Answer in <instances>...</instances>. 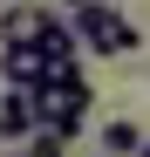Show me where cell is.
I'll return each mask as SVG.
<instances>
[{
	"label": "cell",
	"instance_id": "277c9868",
	"mask_svg": "<svg viewBox=\"0 0 150 157\" xmlns=\"http://www.w3.org/2000/svg\"><path fill=\"white\" fill-rule=\"evenodd\" d=\"M55 21V7H28V0H7L0 14V41H41V28Z\"/></svg>",
	"mask_w": 150,
	"mask_h": 157
},
{
	"label": "cell",
	"instance_id": "9c48e42d",
	"mask_svg": "<svg viewBox=\"0 0 150 157\" xmlns=\"http://www.w3.org/2000/svg\"><path fill=\"white\" fill-rule=\"evenodd\" d=\"M75 7H82V0H55V14H75Z\"/></svg>",
	"mask_w": 150,
	"mask_h": 157
},
{
	"label": "cell",
	"instance_id": "ba28073f",
	"mask_svg": "<svg viewBox=\"0 0 150 157\" xmlns=\"http://www.w3.org/2000/svg\"><path fill=\"white\" fill-rule=\"evenodd\" d=\"M21 144H28L21 157H68V150H75V130H55V123H34V130H28Z\"/></svg>",
	"mask_w": 150,
	"mask_h": 157
},
{
	"label": "cell",
	"instance_id": "8992f818",
	"mask_svg": "<svg viewBox=\"0 0 150 157\" xmlns=\"http://www.w3.org/2000/svg\"><path fill=\"white\" fill-rule=\"evenodd\" d=\"M28 130H34V102H28V89H7V96H0V137L21 144Z\"/></svg>",
	"mask_w": 150,
	"mask_h": 157
},
{
	"label": "cell",
	"instance_id": "3957f363",
	"mask_svg": "<svg viewBox=\"0 0 150 157\" xmlns=\"http://www.w3.org/2000/svg\"><path fill=\"white\" fill-rule=\"evenodd\" d=\"M41 48L34 41H0V75H7V82H0V89H34L41 82Z\"/></svg>",
	"mask_w": 150,
	"mask_h": 157
},
{
	"label": "cell",
	"instance_id": "6da1fadb",
	"mask_svg": "<svg viewBox=\"0 0 150 157\" xmlns=\"http://www.w3.org/2000/svg\"><path fill=\"white\" fill-rule=\"evenodd\" d=\"M34 102V123H55V130H82L89 116V82H82V68L62 62V68H41V82L28 89Z\"/></svg>",
	"mask_w": 150,
	"mask_h": 157
},
{
	"label": "cell",
	"instance_id": "5b68a950",
	"mask_svg": "<svg viewBox=\"0 0 150 157\" xmlns=\"http://www.w3.org/2000/svg\"><path fill=\"white\" fill-rule=\"evenodd\" d=\"M34 48H41V62H48V68H62V62H75V55H82V41H75V28H68L62 14L41 28V41H34Z\"/></svg>",
	"mask_w": 150,
	"mask_h": 157
},
{
	"label": "cell",
	"instance_id": "52a82bcc",
	"mask_svg": "<svg viewBox=\"0 0 150 157\" xmlns=\"http://www.w3.org/2000/svg\"><path fill=\"white\" fill-rule=\"evenodd\" d=\"M103 150L109 157H143V123L137 116H109L103 123Z\"/></svg>",
	"mask_w": 150,
	"mask_h": 157
},
{
	"label": "cell",
	"instance_id": "7a4b0ae2",
	"mask_svg": "<svg viewBox=\"0 0 150 157\" xmlns=\"http://www.w3.org/2000/svg\"><path fill=\"white\" fill-rule=\"evenodd\" d=\"M68 28H75L82 48H96V55H137L143 48V28L116 7V0H82V7L68 14Z\"/></svg>",
	"mask_w": 150,
	"mask_h": 157
}]
</instances>
